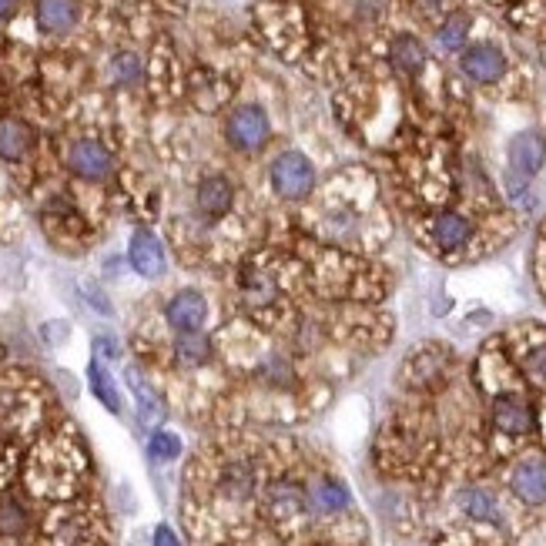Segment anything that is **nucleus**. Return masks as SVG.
<instances>
[{"label":"nucleus","mask_w":546,"mask_h":546,"mask_svg":"<svg viewBox=\"0 0 546 546\" xmlns=\"http://www.w3.org/2000/svg\"><path fill=\"white\" fill-rule=\"evenodd\" d=\"M128 262L138 275L145 279H158L165 272V248L151 232H138L131 238V248H128Z\"/></svg>","instance_id":"8"},{"label":"nucleus","mask_w":546,"mask_h":546,"mask_svg":"<svg viewBox=\"0 0 546 546\" xmlns=\"http://www.w3.org/2000/svg\"><path fill=\"white\" fill-rule=\"evenodd\" d=\"M466 31H469V17L466 14H453L443 27H439V44H443L446 51H456V47H463Z\"/></svg>","instance_id":"23"},{"label":"nucleus","mask_w":546,"mask_h":546,"mask_svg":"<svg viewBox=\"0 0 546 546\" xmlns=\"http://www.w3.org/2000/svg\"><path fill=\"white\" fill-rule=\"evenodd\" d=\"M349 486L346 483H339V480H319L309 490V503L315 506L319 513H339V510H346L349 506Z\"/></svg>","instance_id":"15"},{"label":"nucleus","mask_w":546,"mask_h":546,"mask_svg":"<svg viewBox=\"0 0 546 546\" xmlns=\"http://www.w3.org/2000/svg\"><path fill=\"white\" fill-rule=\"evenodd\" d=\"M526 372H530V379L536 382V386H546V346L530 352V359H526Z\"/></svg>","instance_id":"27"},{"label":"nucleus","mask_w":546,"mask_h":546,"mask_svg":"<svg viewBox=\"0 0 546 546\" xmlns=\"http://www.w3.org/2000/svg\"><path fill=\"white\" fill-rule=\"evenodd\" d=\"M148 453L155 456V459H178L181 453V439L175 433H155L151 436V443H148Z\"/></svg>","instance_id":"26"},{"label":"nucleus","mask_w":546,"mask_h":546,"mask_svg":"<svg viewBox=\"0 0 546 546\" xmlns=\"http://www.w3.org/2000/svg\"><path fill=\"white\" fill-rule=\"evenodd\" d=\"M469 235H473V225L466 222L463 215L456 212H446L439 215L433 222V238L439 248H446V252H453V248H463L469 242Z\"/></svg>","instance_id":"14"},{"label":"nucleus","mask_w":546,"mask_h":546,"mask_svg":"<svg viewBox=\"0 0 546 546\" xmlns=\"http://www.w3.org/2000/svg\"><path fill=\"white\" fill-rule=\"evenodd\" d=\"M27 530V510L17 500H0V536H21Z\"/></svg>","instance_id":"21"},{"label":"nucleus","mask_w":546,"mask_h":546,"mask_svg":"<svg viewBox=\"0 0 546 546\" xmlns=\"http://www.w3.org/2000/svg\"><path fill=\"white\" fill-rule=\"evenodd\" d=\"M222 490L232 496V500H245V496L252 493V473H248V466H228L222 476Z\"/></svg>","instance_id":"22"},{"label":"nucleus","mask_w":546,"mask_h":546,"mask_svg":"<svg viewBox=\"0 0 546 546\" xmlns=\"http://www.w3.org/2000/svg\"><path fill=\"white\" fill-rule=\"evenodd\" d=\"M31 148H34L31 124L21 118H0V158L21 161Z\"/></svg>","instance_id":"11"},{"label":"nucleus","mask_w":546,"mask_h":546,"mask_svg":"<svg viewBox=\"0 0 546 546\" xmlns=\"http://www.w3.org/2000/svg\"><path fill=\"white\" fill-rule=\"evenodd\" d=\"M510 490L530 506L546 503V459L543 456L520 459L510 473Z\"/></svg>","instance_id":"5"},{"label":"nucleus","mask_w":546,"mask_h":546,"mask_svg":"<svg viewBox=\"0 0 546 546\" xmlns=\"http://www.w3.org/2000/svg\"><path fill=\"white\" fill-rule=\"evenodd\" d=\"M84 295H88V302H94V305H98V309H101L104 315H111V302L104 299V295H101L98 289H84Z\"/></svg>","instance_id":"30"},{"label":"nucleus","mask_w":546,"mask_h":546,"mask_svg":"<svg viewBox=\"0 0 546 546\" xmlns=\"http://www.w3.org/2000/svg\"><path fill=\"white\" fill-rule=\"evenodd\" d=\"M124 382H128L131 392H134V402H138L141 423H145V426H158L161 419H165V402L158 399V392L151 389L145 379H141V372L134 369V366L124 369Z\"/></svg>","instance_id":"10"},{"label":"nucleus","mask_w":546,"mask_h":546,"mask_svg":"<svg viewBox=\"0 0 546 546\" xmlns=\"http://www.w3.org/2000/svg\"><path fill=\"white\" fill-rule=\"evenodd\" d=\"M37 24L47 34H64L78 24V0H37Z\"/></svg>","instance_id":"12"},{"label":"nucleus","mask_w":546,"mask_h":546,"mask_svg":"<svg viewBox=\"0 0 546 546\" xmlns=\"http://www.w3.org/2000/svg\"><path fill=\"white\" fill-rule=\"evenodd\" d=\"M268 506H272L279 516H289L295 510H302V493L295 483H275L272 493H268Z\"/></svg>","instance_id":"20"},{"label":"nucleus","mask_w":546,"mask_h":546,"mask_svg":"<svg viewBox=\"0 0 546 546\" xmlns=\"http://www.w3.org/2000/svg\"><path fill=\"white\" fill-rule=\"evenodd\" d=\"M546 161V141L536 131H523L510 141V188L520 195L523 185L530 181Z\"/></svg>","instance_id":"1"},{"label":"nucleus","mask_w":546,"mask_h":546,"mask_svg":"<svg viewBox=\"0 0 546 546\" xmlns=\"http://www.w3.org/2000/svg\"><path fill=\"white\" fill-rule=\"evenodd\" d=\"M165 315H168V325H171V329L181 332V335H191V332H198L201 325H205L208 302H205V295H198V292L185 289V292H178L175 299L168 302Z\"/></svg>","instance_id":"6"},{"label":"nucleus","mask_w":546,"mask_h":546,"mask_svg":"<svg viewBox=\"0 0 546 546\" xmlns=\"http://www.w3.org/2000/svg\"><path fill=\"white\" fill-rule=\"evenodd\" d=\"M198 212L201 215H208V218H218V215H225L228 208H232V185L222 178V175H212V178H205L198 185Z\"/></svg>","instance_id":"13"},{"label":"nucleus","mask_w":546,"mask_h":546,"mask_svg":"<svg viewBox=\"0 0 546 546\" xmlns=\"http://www.w3.org/2000/svg\"><path fill=\"white\" fill-rule=\"evenodd\" d=\"M11 11H14V0H0V21L11 17Z\"/></svg>","instance_id":"31"},{"label":"nucleus","mask_w":546,"mask_h":546,"mask_svg":"<svg viewBox=\"0 0 546 546\" xmlns=\"http://www.w3.org/2000/svg\"><path fill=\"white\" fill-rule=\"evenodd\" d=\"M151 543H155V546H181V540H178L175 533H171V526H165V523H161L158 530H155V536H151Z\"/></svg>","instance_id":"28"},{"label":"nucleus","mask_w":546,"mask_h":546,"mask_svg":"<svg viewBox=\"0 0 546 546\" xmlns=\"http://www.w3.org/2000/svg\"><path fill=\"white\" fill-rule=\"evenodd\" d=\"M392 64L399 67L402 74H419L423 71V64H426V47L416 41V37H409V34H402L392 41Z\"/></svg>","instance_id":"16"},{"label":"nucleus","mask_w":546,"mask_h":546,"mask_svg":"<svg viewBox=\"0 0 546 546\" xmlns=\"http://www.w3.org/2000/svg\"><path fill=\"white\" fill-rule=\"evenodd\" d=\"M493 423L500 433L510 436H526L533 433V409L526 406L520 396H500L493 402Z\"/></svg>","instance_id":"9"},{"label":"nucleus","mask_w":546,"mask_h":546,"mask_svg":"<svg viewBox=\"0 0 546 546\" xmlns=\"http://www.w3.org/2000/svg\"><path fill=\"white\" fill-rule=\"evenodd\" d=\"M67 168L84 181H104V178H111L114 158L108 148L98 145V141H74L71 151H67Z\"/></svg>","instance_id":"4"},{"label":"nucleus","mask_w":546,"mask_h":546,"mask_svg":"<svg viewBox=\"0 0 546 546\" xmlns=\"http://www.w3.org/2000/svg\"><path fill=\"white\" fill-rule=\"evenodd\" d=\"M245 302L252 309H265L275 302V285L268 279H245Z\"/></svg>","instance_id":"25"},{"label":"nucleus","mask_w":546,"mask_h":546,"mask_svg":"<svg viewBox=\"0 0 546 546\" xmlns=\"http://www.w3.org/2000/svg\"><path fill=\"white\" fill-rule=\"evenodd\" d=\"M459 506H463L466 516L473 520H486V523H496L500 520V510H496V500L480 486H469V490L459 493Z\"/></svg>","instance_id":"17"},{"label":"nucleus","mask_w":546,"mask_h":546,"mask_svg":"<svg viewBox=\"0 0 546 546\" xmlns=\"http://www.w3.org/2000/svg\"><path fill=\"white\" fill-rule=\"evenodd\" d=\"M111 78L118 84H138L141 81V61L134 54H118L111 61Z\"/></svg>","instance_id":"24"},{"label":"nucleus","mask_w":546,"mask_h":546,"mask_svg":"<svg viewBox=\"0 0 546 546\" xmlns=\"http://www.w3.org/2000/svg\"><path fill=\"white\" fill-rule=\"evenodd\" d=\"M272 185L282 198H305L315 185L312 161L299 151H285L272 165Z\"/></svg>","instance_id":"2"},{"label":"nucleus","mask_w":546,"mask_h":546,"mask_svg":"<svg viewBox=\"0 0 546 546\" xmlns=\"http://www.w3.org/2000/svg\"><path fill=\"white\" fill-rule=\"evenodd\" d=\"M225 134H228V141H232V148L258 151L268 141L272 128H268V118L258 104H242V108H235L232 118H228Z\"/></svg>","instance_id":"3"},{"label":"nucleus","mask_w":546,"mask_h":546,"mask_svg":"<svg viewBox=\"0 0 546 546\" xmlns=\"http://www.w3.org/2000/svg\"><path fill=\"white\" fill-rule=\"evenodd\" d=\"M463 71H466V78H473L476 84H493V81L503 78L506 57H503L500 47L476 44L463 54Z\"/></svg>","instance_id":"7"},{"label":"nucleus","mask_w":546,"mask_h":546,"mask_svg":"<svg viewBox=\"0 0 546 546\" xmlns=\"http://www.w3.org/2000/svg\"><path fill=\"white\" fill-rule=\"evenodd\" d=\"M88 382H91V392L104 402V409H108V413H121L118 389H114V382H111L108 369H104L101 359H94L91 366H88Z\"/></svg>","instance_id":"18"},{"label":"nucleus","mask_w":546,"mask_h":546,"mask_svg":"<svg viewBox=\"0 0 546 546\" xmlns=\"http://www.w3.org/2000/svg\"><path fill=\"white\" fill-rule=\"evenodd\" d=\"M175 359L181 362V366H205V362L212 359V342L198 332L181 335V339L175 342Z\"/></svg>","instance_id":"19"},{"label":"nucleus","mask_w":546,"mask_h":546,"mask_svg":"<svg viewBox=\"0 0 546 546\" xmlns=\"http://www.w3.org/2000/svg\"><path fill=\"white\" fill-rule=\"evenodd\" d=\"M94 349H101V352H104V356H108V359H118V356H121V349H118V346H114V342H111V335H101V339L94 342Z\"/></svg>","instance_id":"29"}]
</instances>
